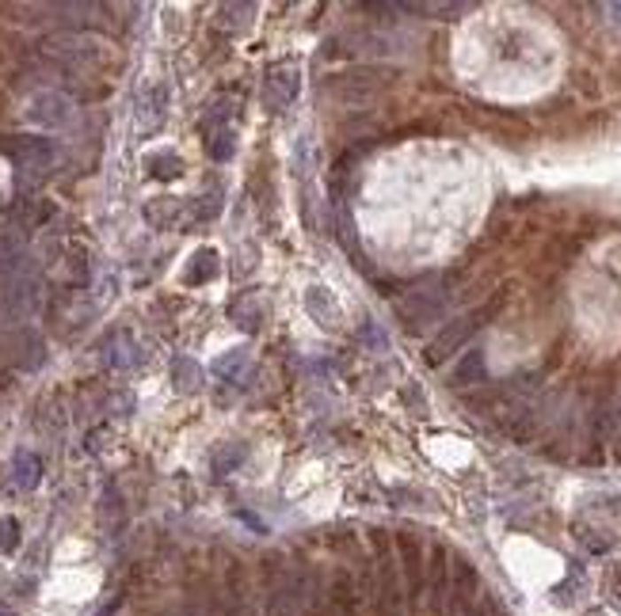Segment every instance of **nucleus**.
Listing matches in <instances>:
<instances>
[{
	"instance_id": "obj_8",
	"label": "nucleus",
	"mask_w": 621,
	"mask_h": 616,
	"mask_svg": "<svg viewBox=\"0 0 621 616\" xmlns=\"http://www.w3.org/2000/svg\"><path fill=\"white\" fill-rule=\"evenodd\" d=\"M477 571H473V563L469 559H454V571H450V609L454 612H469L473 609V597H477Z\"/></svg>"
},
{
	"instance_id": "obj_18",
	"label": "nucleus",
	"mask_w": 621,
	"mask_h": 616,
	"mask_svg": "<svg viewBox=\"0 0 621 616\" xmlns=\"http://www.w3.org/2000/svg\"><path fill=\"white\" fill-rule=\"evenodd\" d=\"M104 362L107 366H115V369H126V366H134L137 362V346L130 335H115V339H107L104 343Z\"/></svg>"
},
{
	"instance_id": "obj_9",
	"label": "nucleus",
	"mask_w": 621,
	"mask_h": 616,
	"mask_svg": "<svg viewBox=\"0 0 621 616\" xmlns=\"http://www.w3.org/2000/svg\"><path fill=\"white\" fill-rule=\"evenodd\" d=\"M46 54H54L61 61H73V65H92L99 61V42L92 38H77V35H58L46 42Z\"/></svg>"
},
{
	"instance_id": "obj_14",
	"label": "nucleus",
	"mask_w": 621,
	"mask_h": 616,
	"mask_svg": "<svg viewBox=\"0 0 621 616\" xmlns=\"http://www.w3.org/2000/svg\"><path fill=\"white\" fill-rule=\"evenodd\" d=\"M328 616H359V601H354V586L347 574H336L332 589H328Z\"/></svg>"
},
{
	"instance_id": "obj_11",
	"label": "nucleus",
	"mask_w": 621,
	"mask_h": 616,
	"mask_svg": "<svg viewBox=\"0 0 621 616\" xmlns=\"http://www.w3.org/2000/svg\"><path fill=\"white\" fill-rule=\"evenodd\" d=\"M164 107H168V88L153 84L142 96V103H137V126H142V130H157L164 122Z\"/></svg>"
},
{
	"instance_id": "obj_26",
	"label": "nucleus",
	"mask_w": 621,
	"mask_h": 616,
	"mask_svg": "<svg viewBox=\"0 0 621 616\" xmlns=\"http://www.w3.org/2000/svg\"><path fill=\"white\" fill-rule=\"evenodd\" d=\"M469 616H500V609H496V597H480V605H473L469 609Z\"/></svg>"
},
{
	"instance_id": "obj_16",
	"label": "nucleus",
	"mask_w": 621,
	"mask_h": 616,
	"mask_svg": "<svg viewBox=\"0 0 621 616\" xmlns=\"http://www.w3.org/2000/svg\"><path fill=\"white\" fill-rule=\"evenodd\" d=\"M400 556H404V571H408V594L412 601L420 597L423 589V559H420V541H412L408 533L400 536Z\"/></svg>"
},
{
	"instance_id": "obj_17",
	"label": "nucleus",
	"mask_w": 621,
	"mask_h": 616,
	"mask_svg": "<svg viewBox=\"0 0 621 616\" xmlns=\"http://www.w3.org/2000/svg\"><path fill=\"white\" fill-rule=\"evenodd\" d=\"M213 278H218V251H210V248L206 251H195L183 281H187V286H198V281H213Z\"/></svg>"
},
{
	"instance_id": "obj_20",
	"label": "nucleus",
	"mask_w": 621,
	"mask_h": 616,
	"mask_svg": "<svg viewBox=\"0 0 621 616\" xmlns=\"http://www.w3.org/2000/svg\"><path fill=\"white\" fill-rule=\"evenodd\" d=\"M233 145H237L233 130H229V126H221V130H213V137H210V157L213 160H229L233 157Z\"/></svg>"
},
{
	"instance_id": "obj_25",
	"label": "nucleus",
	"mask_w": 621,
	"mask_h": 616,
	"mask_svg": "<svg viewBox=\"0 0 621 616\" xmlns=\"http://www.w3.org/2000/svg\"><path fill=\"white\" fill-rule=\"evenodd\" d=\"M245 362H248L245 350H233V358H221V362L213 366V369H218L221 377H229V373H240V369H245Z\"/></svg>"
},
{
	"instance_id": "obj_3",
	"label": "nucleus",
	"mask_w": 621,
	"mask_h": 616,
	"mask_svg": "<svg viewBox=\"0 0 621 616\" xmlns=\"http://www.w3.org/2000/svg\"><path fill=\"white\" fill-rule=\"evenodd\" d=\"M496 308H500V304L473 308V312H465V316L454 320V324H446V331H442V335L427 346V362H431V366H442V362H446V358H454V354H458L469 339L477 335L480 327H485V320L496 316Z\"/></svg>"
},
{
	"instance_id": "obj_7",
	"label": "nucleus",
	"mask_w": 621,
	"mask_h": 616,
	"mask_svg": "<svg viewBox=\"0 0 621 616\" xmlns=\"http://www.w3.org/2000/svg\"><path fill=\"white\" fill-rule=\"evenodd\" d=\"M377 605L382 616H404V597H400V582H397V563H392L389 548L377 544Z\"/></svg>"
},
{
	"instance_id": "obj_22",
	"label": "nucleus",
	"mask_w": 621,
	"mask_h": 616,
	"mask_svg": "<svg viewBox=\"0 0 621 616\" xmlns=\"http://www.w3.org/2000/svg\"><path fill=\"white\" fill-rule=\"evenodd\" d=\"M149 168H153V175L160 179H172V175H180L183 164L172 157V152H160V157H149Z\"/></svg>"
},
{
	"instance_id": "obj_6",
	"label": "nucleus",
	"mask_w": 621,
	"mask_h": 616,
	"mask_svg": "<svg viewBox=\"0 0 621 616\" xmlns=\"http://www.w3.org/2000/svg\"><path fill=\"white\" fill-rule=\"evenodd\" d=\"M442 304H446V293H408V297H400L397 301V316L404 320V327L415 331V327H423V324H435V320L442 316Z\"/></svg>"
},
{
	"instance_id": "obj_12",
	"label": "nucleus",
	"mask_w": 621,
	"mask_h": 616,
	"mask_svg": "<svg viewBox=\"0 0 621 616\" xmlns=\"http://www.w3.org/2000/svg\"><path fill=\"white\" fill-rule=\"evenodd\" d=\"M450 597V567H446V548H435L431 551V605L435 612H442Z\"/></svg>"
},
{
	"instance_id": "obj_15",
	"label": "nucleus",
	"mask_w": 621,
	"mask_h": 616,
	"mask_svg": "<svg viewBox=\"0 0 621 616\" xmlns=\"http://www.w3.org/2000/svg\"><path fill=\"white\" fill-rule=\"evenodd\" d=\"M43 480V460L35 453H16V460H12V487L16 491H35Z\"/></svg>"
},
{
	"instance_id": "obj_1",
	"label": "nucleus",
	"mask_w": 621,
	"mask_h": 616,
	"mask_svg": "<svg viewBox=\"0 0 621 616\" xmlns=\"http://www.w3.org/2000/svg\"><path fill=\"white\" fill-rule=\"evenodd\" d=\"M39 301H43V286H39V274H35L31 259H23L19 266L0 274V316L27 320L35 316Z\"/></svg>"
},
{
	"instance_id": "obj_23",
	"label": "nucleus",
	"mask_w": 621,
	"mask_h": 616,
	"mask_svg": "<svg viewBox=\"0 0 621 616\" xmlns=\"http://www.w3.org/2000/svg\"><path fill=\"white\" fill-rule=\"evenodd\" d=\"M172 373H175V381H180V389H183V392H191L195 384H198V369H195L191 362H187V358H180V362L172 366Z\"/></svg>"
},
{
	"instance_id": "obj_19",
	"label": "nucleus",
	"mask_w": 621,
	"mask_h": 616,
	"mask_svg": "<svg viewBox=\"0 0 621 616\" xmlns=\"http://www.w3.org/2000/svg\"><path fill=\"white\" fill-rule=\"evenodd\" d=\"M229 316H233V324H240L245 331H256V327L263 324V304H260L256 297H252V293H245L240 301H233Z\"/></svg>"
},
{
	"instance_id": "obj_21",
	"label": "nucleus",
	"mask_w": 621,
	"mask_h": 616,
	"mask_svg": "<svg viewBox=\"0 0 621 616\" xmlns=\"http://www.w3.org/2000/svg\"><path fill=\"white\" fill-rule=\"evenodd\" d=\"M19 548V521L16 518H0V551H16Z\"/></svg>"
},
{
	"instance_id": "obj_4",
	"label": "nucleus",
	"mask_w": 621,
	"mask_h": 616,
	"mask_svg": "<svg viewBox=\"0 0 621 616\" xmlns=\"http://www.w3.org/2000/svg\"><path fill=\"white\" fill-rule=\"evenodd\" d=\"M23 114L39 130H66V126H73V103L61 92H35Z\"/></svg>"
},
{
	"instance_id": "obj_2",
	"label": "nucleus",
	"mask_w": 621,
	"mask_h": 616,
	"mask_svg": "<svg viewBox=\"0 0 621 616\" xmlns=\"http://www.w3.org/2000/svg\"><path fill=\"white\" fill-rule=\"evenodd\" d=\"M0 152L16 164L19 172H27V175H43L50 172L58 164V145L50 137H35V134H8V137H0Z\"/></svg>"
},
{
	"instance_id": "obj_10",
	"label": "nucleus",
	"mask_w": 621,
	"mask_h": 616,
	"mask_svg": "<svg viewBox=\"0 0 621 616\" xmlns=\"http://www.w3.org/2000/svg\"><path fill=\"white\" fill-rule=\"evenodd\" d=\"M328 88H332L344 103H362V99H370L377 92V81H374V73L359 69V73H347V76H332Z\"/></svg>"
},
{
	"instance_id": "obj_5",
	"label": "nucleus",
	"mask_w": 621,
	"mask_h": 616,
	"mask_svg": "<svg viewBox=\"0 0 621 616\" xmlns=\"http://www.w3.org/2000/svg\"><path fill=\"white\" fill-rule=\"evenodd\" d=\"M298 88H301V73L294 61H278L263 76V99H268L271 111H286L298 99Z\"/></svg>"
},
{
	"instance_id": "obj_24",
	"label": "nucleus",
	"mask_w": 621,
	"mask_h": 616,
	"mask_svg": "<svg viewBox=\"0 0 621 616\" xmlns=\"http://www.w3.org/2000/svg\"><path fill=\"white\" fill-rule=\"evenodd\" d=\"M240 460H245V445L240 449H225V453H218V460H213V472H229V465H240Z\"/></svg>"
},
{
	"instance_id": "obj_27",
	"label": "nucleus",
	"mask_w": 621,
	"mask_h": 616,
	"mask_svg": "<svg viewBox=\"0 0 621 616\" xmlns=\"http://www.w3.org/2000/svg\"><path fill=\"white\" fill-rule=\"evenodd\" d=\"M115 609H119V605H115V601H111V605H107L104 612H99V616H115Z\"/></svg>"
},
{
	"instance_id": "obj_13",
	"label": "nucleus",
	"mask_w": 621,
	"mask_h": 616,
	"mask_svg": "<svg viewBox=\"0 0 621 616\" xmlns=\"http://www.w3.org/2000/svg\"><path fill=\"white\" fill-rule=\"evenodd\" d=\"M485 381H488V366H485V354L480 350L462 354V362L454 366V373H450L454 389H469V384H485Z\"/></svg>"
}]
</instances>
